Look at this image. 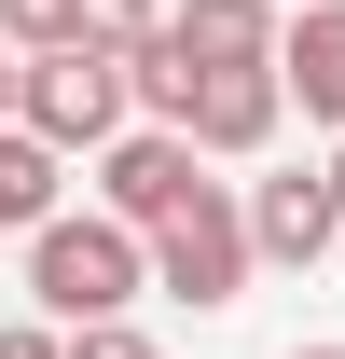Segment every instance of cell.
<instances>
[{
    "label": "cell",
    "instance_id": "6da1fadb",
    "mask_svg": "<svg viewBox=\"0 0 345 359\" xmlns=\"http://www.w3.org/2000/svg\"><path fill=\"white\" fill-rule=\"evenodd\" d=\"M152 304V235L111 208H42L28 222V318L83 332V318H138Z\"/></svg>",
    "mask_w": 345,
    "mask_h": 359
},
{
    "label": "cell",
    "instance_id": "7a4b0ae2",
    "mask_svg": "<svg viewBox=\"0 0 345 359\" xmlns=\"http://www.w3.org/2000/svg\"><path fill=\"white\" fill-rule=\"evenodd\" d=\"M249 276H262V263H249V208H235V180H194L166 222H152V290L194 304V318H221Z\"/></svg>",
    "mask_w": 345,
    "mask_h": 359
},
{
    "label": "cell",
    "instance_id": "3957f363",
    "mask_svg": "<svg viewBox=\"0 0 345 359\" xmlns=\"http://www.w3.org/2000/svg\"><path fill=\"white\" fill-rule=\"evenodd\" d=\"M14 125L55 138L69 166H83L111 125H138V97H125V55H97V42H42L28 69H14Z\"/></svg>",
    "mask_w": 345,
    "mask_h": 359
},
{
    "label": "cell",
    "instance_id": "277c9868",
    "mask_svg": "<svg viewBox=\"0 0 345 359\" xmlns=\"http://www.w3.org/2000/svg\"><path fill=\"white\" fill-rule=\"evenodd\" d=\"M83 166H97V208L152 235V222H166V208H180V194L208 180V152H194V138H180V125H152V111H138V125H111V138H97Z\"/></svg>",
    "mask_w": 345,
    "mask_h": 359
},
{
    "label": "cell",
    "instance_id": "5b68a950",
    "mask_svg": "<svg viewBox=\"0 0 345 359\" xmlns=\"http://www.w3.org/2000/svg\"><path fill=\"white\" fill-rule=\"evenodd\" d=\"M276 125H290L276 55H249V69H208V83H194V111H180V138H194L208 166H262V152H276Z\"/></svg>",
    "mask_w": 345,
    "mask_h": 359
},
{
    "label": "cell",
    "instance_id": "8992f818",
    "mask_svg": "<svg viewBox=\"0 0 345 359\" xmlns=\"http://www.w3.org/2000/svg\"><path fill=\"white\" fill-rule=\"evenodd\" d=\"M235 208H249V263H276V276H318V263L345 249V222H332V180H318V166L249 180Z\"/></svg>",
    "mask_w": 345,
    "mask_h": 359
},
{
    "label": "cell",
    "instance_id": "52a82bcc",
    "mask_svg": "<svg viewBox=\"0 0 345 359\" xmlns=\"http://www.w3.org/2000/svg\"><path fill=\"white\" fill-rule=\"evenodd\" d=\"M276 97L345 138V0H290L276 14Z\"/></svg>",
    "mask_w": 345,
    "mask_h": 359
},
{
    "label": "cell",
    "instance_id": "ba28073f",
    "mask_svg": "<svg viewBox=\"0 0 345 359\" xmlns=\"http://www.w3.org/2000/svg\"><path fill=\"white\" fill-rule=\"evenodd\" d=\"M276 14L290 0H166V42L194 69H249V55H276Z\"/></svg>",
    "mask_w": 345,
    "mask_h": 359
},
{
    "label": "cell",
    "instance_id": "9c48e42d",
    "mask_svg": "<svg viewBox=\"0 0 345 359\" xmlns=\"http://www.w3.org/2000/svg\"><path fill=\"white\" fill-rule=\"evenodd\" d=\"M55 180H69V152L55 138H28V125H0V235H28L55 208Z\"/></svg>",
    "mask_w": 345,
    "mask_h": 359
},
{
    "label": "cell",
    "instance_id": "30bf717a",
    "mask_svg": "<svg viewBox=\"0 0 345 359\" xmlns=\"http://www.w3.org/2000/svg\"><path fill=\"white\" fill-rule=\"evenodd\" d=\"M0 42L42 55V42H83V0H0Z\"/></svg>",
    "mask_w": 345,
    "mask_h": 359
},
{
    "label": "cell",
    "instance_id": "8fae6325",
    "mask_svg": "<svg viewBox=\"0 0 345 359\" xmlns=\"http://www.w3.org/2000/svg\"><path fill=\"white\" fill-rule=\"evenodd\" d=\"M152 28H166V0H83V42L97 55H138Z\"/></svg>",
    "mask_w": 345,
    "mask_h": 359
},
{
    "label": "cell",
    "instance_id": "7c38bea8",
    "mask_svg": "<svg viewBox=\"0 0 345 359\" xmlns=\"http://www.w3.org/2000/svg\"><path fill=\"white\" fill-rule=\"evenodd\" d=\"M69 359H152V332H138V318H83V332H69Z\"/></svg>",
    "mask_w": 345,
    "mask_h": 359
},
{
    "label": "cell",
    "instance_id": "4fadbf2b",
    "mask_svg": "<svg viewBox=\"0 0 345 359\" xmlns=\"http://www.w3.org/2000/svg\"><path fill=\"white\" fill-rule=\"evenodd\" d=\"M0 359H69V332L55 318H0Z\"/></svg>",
    "mask_w": 345,
    "mask_h": 359
},
{
    "label": "cell",
    "instance_id": "5bb4252c",
    "mask_svg": "<svg viewBox=\"0 0 345 359\" xmlns=\"http://www.w3.org/2000/svg\"><path fill=\"white\" fill-rule=\"evenodd\" d=\"M14 69H28V55H14V42H0V125H14Z\"/></svg>",
    "mask_w": 345,
    "mask_h": 359
},
{
    "label": "cell",
    "instance_id": "9a60e30c",
    "mask_svg": "<svg viewBox=\"0 0 345 359\" xmlns=\"http://www.w3.org/2000/svg\"><path fill=\"white\" fill-rule=\"evenodd\" d=\"M318 180H332V222H345V138H332V166H318Z\"/></svg>",
    "mask_w": 345,
    "mask_h": 359
},
{
    "label": "cell",
    "instance_id": "2e32d148",
    "mask_svg": "<svg viewBox=\"0 0 345 359\" xmlns=\"http://www.w3.org/2000/svg\"><path fill=\"white\" fill-rule=\"evenodd\" d=\"M290 359H345V346H290Z\"/></svg>",
    "mask_w": 345,
    "mask_h": 359
}]
</instances>
